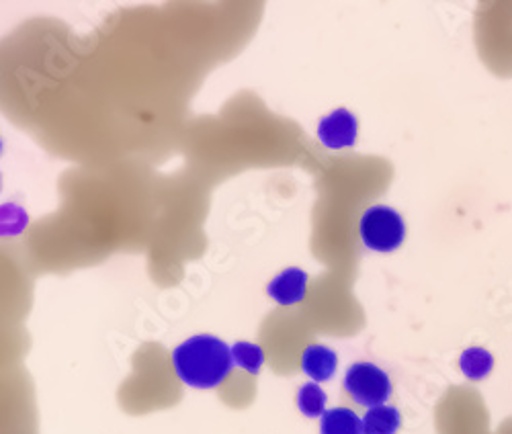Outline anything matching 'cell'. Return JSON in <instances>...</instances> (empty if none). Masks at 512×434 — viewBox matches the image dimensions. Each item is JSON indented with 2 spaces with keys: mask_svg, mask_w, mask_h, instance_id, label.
I'll return each mask as SVG.
<instances>
[{
  "mask_svg": "<svg viewBox=\"0 0 512 434\" xmlns=\"http://www.w3.org/2000/svg\"><path fill=\"white\" fill-rule=\"evenodd\" d=\"M173 367L185 385L213 389L228 379L234 367L232 346L211 334L191 336L173 351Z\"/></svg>",
  "mask_w": 512,
  "mask_h": 434,
  "instance_id": "1",
  "label": "cell"
},
{
  "mask_svg": "<svg viewBox=\"0 0 512 434\" xmlns=\"http://www.w3.org/2000/svg\"><path fill=\"white\" fill-rule=\"evenodd\" d=\"M361 242L373 252H394L406 238L402 215L388 205H373L359 220Z\"/></svg>",
  "mask_w": 512,
  "mask_h": 434,
  "instance_id": "2",
  "label": "cell"
},
{
  "mask_svg": "<svg viewBox=\"0 0 512 434\" xmlns=\"http://www.w3.org/2000/svg\"><path fill=\"white\" fill-rule=\"evenodd\" d=\"M345 394L363 408L383 406L392 396L390 375L375 363H353L343 379Z\"/></svg>",
  "mask_w": 512,
  "mask_h": 434,
  "instance_id": "3",
  "label": "cell"
},
{
  "mask_svg": "<svg viewBox=\"0 0 512 434\" xmlns=\"http://www.w3.org/2000/svg\"><path fill=\"white\" fill-rule=\"evenodd\" d=\"M359 121L349 109H334L318 123V138L328 150L351 148L357 142Z\"/></svg>",
  "mask_w": 512,
  "mask_h": 434,
  "instance_id": "4",
  "label": "cell"
},
{
  "mask_svg": "<svg viewBox=\"0 0 512 434\" xmlns=\"http://www.w3.org/2000/svg\"><path fill=\"white\" fill-rule=\"evenodd\" d=\"M267 293L283 308L295 306V303L304 301V297L308 293V273L304 269H297V267L283 269L267 285Z\"/></svg>",
  "mask_w": 512,
  "mask_h": 434,
  "instance_id": "5",
  "label": "cell"
},
{
  "mask_svg": "<svg viewBox=\"0 0 512 434\" xmlns=\"http://www.w3.org/2000/svg\"><path fill=\"white\" fill-rule=\"evenodd\" d=\"M300 367L312 381L324 383V381L332 379V375L336 373L338 357L326 344H310L302 353Z\"/></svg>",
  "mask_w": 512,
  "mask_h": 434,
  "instance_id": "6",
  "label": "cell"
},
{
  "mask_svg": "<svg viewBox=\"0 0 512 434\" xmlns=\"http://www.w3.org/2000/svg\"><path fill=\"white\" fill-rule=\"evenodd\" d=\"M320 434H363V418L345 406L326 410L320 418Z\"/></svg>",
  "mask_w": 512,
  "mask_h": 434,
  "instance_id": "7",
  "label": "cell"
},
{
  "mask_svg": "<svg viewBox=\"0 0 512 434\" xmlns=\"http://www.w3.org/2000/svg\"><path fill=\"white\" fill-rule=\"evenodd\" d=\"M361 418H363V434H396L402 424V416L398 408L388 404L369 408Z\"/></svg>",
  "mask_w": 512,
  "mask_h": 434,
  "instance_id": "8",
  "label": "cell"
},
{
  "mask_svg": "<svg viewBox=\"0 0 512 434\" xmlns=\"http://www.w3.org/2000/svg\"><path fill=\"white\" fill-rule=\"evenodd\" d=\"M295 404H297V410H300L304 416L322 418L326 414L328 396H326L324 389L320 387V383L308 381V383L300 385V389H297Z\"/></svg>",
  "mask_w": 512,
  "mask_h": 434,
  "instance_id": "9",
  "label": "cell"
},
{
  "mask_svg": "<svg viewBox=\"0 0 512 434\" xmlns=\"http://www.w3.org/2000/svg\"><path fill=\"white\" fill-rule=\"evenodd\" d=\"M232 359L236 367L250 375H256L265 365V351L261 349V344L240 340L232 346Z\"/></svg>",
  "mask_w": 512,
  "mask_h": 434,
  "instance_id": "10",
  "label": "cell"
},
{
  "mask_svg": "<svg viewBox=\"0 0 512 434\" xmlns=\"http://www.w3.org/2000/svg\"><path fill=\"white\" fill-rule=\"evenodd\" d=\"M459 365L469 379H482L492 369V357L482 349H469L461 355Z\"/></svg>",
  "mask_w": 512,
  "mask_h": 434,
  "instance_id": "11",
  "label": "cell"
}]
</instances>
